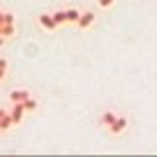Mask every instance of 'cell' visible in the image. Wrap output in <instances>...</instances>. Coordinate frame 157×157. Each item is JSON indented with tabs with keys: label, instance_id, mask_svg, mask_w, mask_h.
Segmentation results:
<instances>
[{
	"label": "cell",
	"instance_id": "30bf717a",
	"mask_svg": "<svg viewBox=\"0 0 157 157\" xmlns=\"http://www.w3.org/2000/svg\"><path fill=\"white\" fill-rule=\"evenodd\" d=\"M114 120H116V114L112 110H106L104 114H102V124H104V126H110Z\"/></svg>",
	"mask_w": 157,
	"mask_h": 157
},
{
	"label": "cell",
	"instance_id": "ba28073f",
	"mask_svg": "<svg viewBox=\"0 0 157 157\" xmlns=\"http://www.w3.org/2000/svg\"><path fill=\"white\" fill-rule=\"evenodd\" d=\"M14 33H16V26L14 24H2V37H12Z\"/></svg>",
	"mask_w": 157,
	"mask_h": 157
},
{
	"label": "cell",
	"instance_id": "6da1fadb",
	"mask_svg": "<svg viewBox=\"0 0 157 157\" xmlns=\"http://www.w3.org/2000/svg\"><path fill=\"white\" fill-rule=\"evenodd\" d=\"M24 104L22 102H14V108H12V112H10V118H12V124L14 126H18L20 122H22V118H24Z\"/></svg>",
	"mask_w": 157,
	"mask_h": 157
},
{
	"label": "cell",
	"instance_id": "7c38bea8",
	"mask_svg": "<svg viewBox=\"0 0 157 157\" xmlns=\"http://www.w3.org/2000/svg\"><path fill=\"white\" fill-rule=\"evenodd\" d=\"M2 20H4L2 24H14L16 22V16L12 12H2Z\"/></svg>",
	"mask_w": 157,
	"mask_h": 157
},
{
	"label": "cell",
	"instance_id": "9c48e42d",
	"mask_svg": "<svg viewBox=\"0 0 157 157\" xmlns=\"http://www.w3.org/2000/svg\"><path fill=\"white\" fill-rule=\"evenodd\" d=\"M22 104H24V110H26V112H33L37 108V100L29 96V98H26V100L22 102Z\"/></svg>",
	"mask_w": 157,
	"mask_h": 157
},
{
	"label": "cell",
	"instance_id": "9a60e30c",
	"mask_svg": "<svg viewBox=\"0 0 157 157\" xmlns=\"http://www.w3.org/2000/svg\"><path fill=\"white\" fill-rule=\"evenodd\" d=\"M2 22H4V20H2V12H0V26H2Z\"/></svg>",
	"mask_w": 157,
	"mask_h": 157
},
{
	"label": "cell",
	"instance_id": "3957f363",
	"mask_svg": "<svg viewBox=\"0 0 157 157\" xmlns=\"http://www.w3.org/2000/svg\"><path fill=\"white\" fill-rule=\"evenodd\" d=\"M29 96H32V94H29V90H26V88H16V90L10 92V100H12V102H24Z\"/></svg>",
	"mask_w": 157,
	"mask_h": 157
},
{
	"label": "cell",
	"instance_id": "8fae6325",
	"mask_svg": "<svg viewBox=\"0 0 157 157\" xmlns=\"http://www.w3.org/2000/svg\"><path fill=\"white\" fill-rule=\"evenodd\" d=\"M65 14H67V22H73V24H77V20H78V10L75 8H71V10H65Z\"/></svg>",
	"mask_w": 157,
	"mask_h": 157
},
{
	"label": "cell",
	"instance_id": "8992f818",
	"mask_svg": "<svg viewBox=\"0 0 157 157\" xmlns=\"http://www.w3.org/2000/svg\"><path fill=\"white\" fill-rule=\"evenodd\" d=\"M51 18H53V22H55L57 26H61V24H65V22H67V14H65V10H57V12H53V14H51Z\"/></svg>",
	"mask_w": 157,
	"mask_h": 157
},
{
	"label": "cell",
	"instance_id": "5bb4252c",
	"mask_svg": "<svg viewBox=\"0 0 157 157\" xmlns=\"http://www.w3.org/2000/svg\"><path fill=\"white\" fill-rule=\"evenodd\" d=\"M2 45H4V37L0 36V47H2Z\"/></svg>",
	"mask_w": 157,
	"mask_h": 157
},
{
	"label": "cell",
	"instance_id": "5b68a950",
	"mask_svg": "<svg viewBox=\"0 0 157 157\" xmlns=\"http://www.w3.org/2000/svg\"><path fill=\"white\" fill-rule=\"evenodd\" d=\"M126 126H128L126 118H118L116 116V120L110 124V132H112V134H122V132L126 130Z\"/></svg>",
	"mask_w": 157,
	"mask_h": 157
},
{
	"label": "cell",
	"instance_id": "52a82bcc",
	"mask_svg": "<svg viewBox=\"0 0 157 157\" xmlns=\"http://www.w3.org/2000/svg\"><path fill=\"white\" fill-rule=\"evenodd\" d=\"M12 126H14V124H12V118H10V114L6 112V114L0 118V130H2V132H6V130H10Z\"/></svg>",
	"mask_w": 157,
	"mask_h": 157
},
{
	"label": "cell",
	"instance_id": "4fadbf2b",
	"mask_svg": "<svg viewBox=\"0 0 157 157\" xmlns=\"http://www.w3.org/2000/svg\"><path fill=\"white\" fill-rule=\"evenodd\" d=\"M4 75H6V69H0V81L4 78Z\"/></svg>",
	"mask_w": 157,
	"mask_h": 157
},
{
	"label": "cell",
	"instance_id": "277c9868",
	"mask_svg": "<svg viewBox=\"0 0 157 157\" xmlns=\"http://www.w3.org/2000/svg\"><path fill=\"white\" fill-rule=\"evenodd\" d=\"M39 26L45 28V29H49V32H53V29L57 28V24L53 22L51 14H41V16H39Z\"/></svg>",
	"mask_w": 157,
	"mask_h": 157
},
{
	"label": "cell",
	"instance_id": "7a4b0ae2",
	"mask_svg": "<svg viewBox=\"0 0 157 157\" xmlns=\"http://www.w3.org/2000/svg\"><path fill=\"white\" fill-rule=\"evenodd\" d=\"M92 22H94V14H92V12H82L81 16H78V20H77L78 28H82V29H86L88 26H92Z\"/></svg>",
	"mask_w": 157,
	"mask_h": 157
},
{
	"label": "cell",
	"instance_id": "2e32d148",
	"mask_svg": "<svg viewBox=\"0 0 157 157\" xmlns=\"http://www.w3.org/2000/svg\"><path fill=\"white\" fill-rule=\"evenodd\" d=\"M0 36H2V26H0Z\"/></svg>",
	"mask_w": 157,
	"mask_h": 157
}]
</instances>
